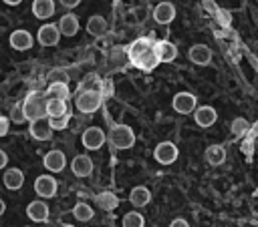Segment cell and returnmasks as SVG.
<instances>
[{
	"mask_svg": "<svg viewBox=\"0 0 258 227\" xmlns=\"http://www.w3.org/2000/svg\"><path fill=\"white\" fill-rule=\"evenodd\" d=\"M20 104H22V112H24L26 121L46 119V96H44V92L32 90V92L26 94V98Z\"/></svg>",
	"mask_w": 258,
	"mask_h": 227,
	"instance_id": "1",
	"label": "cell"
},
{
	"mask_svg": "<svg viewBox=\"0 0 258 227\" xmlns=\"http://www.w3.org/2000/svg\"><path fill=\"white\" fill-rule=\"evenodd\" d=\"M107 141L113 149L125 151V149H131L135 145V133L129 125H115V127H111Z\"/></svg>",
	"mask_w": 258,
	"mask_h": 227,
	"instance_id": "2",
	"label": "cell"
},
{
	"mask_svg": "<svg viewBox=\"0 0 258 227\" xmlns=\"http://www.w3.org/2000/svg\"><path fill=\"white\" fill-rule=\"evenodd\" d=\"M101 102H103V94L97 90H79L75 96V108L85 115L95 112L101 106Z\"/></svg>",
	"mask_w": 258,
	"mask_h": 227,
	"instance_id": "3",
	"label": "cell"
},
{
	"mask_svg": "<svg viewBox=\"0 0 258 227\" xmlns=\"http://www.w3.org/2000/svg\"><path fill=\"white\" fill-rule=\"evenodd\" d=\"M151 50L157 58V62H173L177 56V46L169 40H155L151 42Z\"/></svg>",
	"mask_w": 258,
	"mask_h": 227,
	"instance_id": "4",
	"label": "cell"
},
{
	"mask_svg": "<svg viewBox=\"0 0 258 227\" xmlns=\"http://www.w3.org/2000/svg\"><path fill=\"white\" fill-rule=\"evenodd\" d=\"M171 106H173V110L179 112V115H189V112L196 110V106H198V98H196V94L183 90V92L173 94V98H171Z\"/></svg>",
	"mask_w": 258,
	"mask_h": 227,
	"instance_id": "5",
	"label": "cell"
},
{
	"mask_svg": "<svg viewBox=\"0 0 258 227\" xmlns=\"http://www.w3.org/2000/svg\"><path fill=\"white\" fill-rule=\"evenodd\" d=\"M81 141H83V147H85L87 151H97V149H101V147L105 145L107 135H105L103 129H99V127H89V129H85Z\"/></svg>",
	"mask_w": 258,
	"mask_h": 227,
	"instance_id": "6",
	"label": "cell"
},
{
	"mask_svg": "<svg viewBox=\"0 0 258 227\" xmlns=\"http://www.w3.org/2000/svg\"><path fill=\"white\" fill-rule=\"evenodd\" d=\"M177 155H179V151L171 141H163L153 149V157L159 165H171L177 159Z\"/></svg>",
	"mask_w": 258,
	"mask_h": 227,
	"instance_id": "7",
	"label": "cell"
},
{
	"mask_svg": "<svg viewBox=\"0 0 258 227\" xmlns=\"http://www.w3.org/2000/svg\"><path fill=\"white\" fill-rule=\"evenodd\" d=\"M56 189H58V183L54 177L50 175H38L36 181H34V193L42 199H50L56 195Z\"/></svg>",
	"mask_w": 258,
	"mask_h": 227,
	"instance_id": "8",
	"label": "cell"
},
{
	"mask_svg": "<svg viewBox=\"0 0 258 227\" xmlns=\"http://www.w3.org/2000/svg\"><path fill=\"white\" fill-rule=\"evenodd\" d=\"M36 40L42 46H56L58 40H60V34H58L56 24H50V22L48 24H42L38 28V32H36Z\"/></svg>",
	"mask_w": 258,
	"mask_h": 227,
	"instance_id": "9",
	"label": "cell"
},
{
	"mask_svg": "<svg viewBox=\"0 0 258 227\" xmlns=\"http://www.w3.org/2000/svg\"><path fill=\"white\" fill-rule=\"evenodd\" d=\"M194 121H196L198 127L208 129V127H212V125L218 121V112H216V108L210 106V104L196 106V110H194Z\"/></svg>",
	"mask_w": 258,
	"mask_h": 227,
	"instance_id": "10",
	"label": "cell"
},
{
	"mask_svg": "<svg viewBox=\"0 0 258 227\" xmlns=\"http://www.w3.org/2000/svg\"><path fill=\"white\" fill-rule=\"evenodd\" d=\"M42 165H44V169H48L50 173H60V171L64 169V165H67V157H64L62 151L52 149V151H48V153L42 157Z\"/></svg>",
	"mask_w": 258,
	"mask_h": 227,
	"instance_id": "11",
	"label": "cell"
},
{
	"mask_svg": "<svg viewBox=\"0 0 258 227\" xmlns=\"http://www.w3.org/2000/svg\"><path fill=\"white\" fill-rule=\"evenodd\" d=\"M26 217H28L30 221H36V223L48 221V205H46L42 199L30 201V203L26 205Z\"/></svg>",
	"mask_w": 258,
	"mask_h": 227,
	"instance_id": "12",
	"label": "cell"
},
{
	"mask_svg": "<svg viewBox=\"0 0 258 227\" xmlns=\"http://www.w3.org/2000/svg\"><path fill=\"white\" fill-rule=\"evenodd\" d=\"M71 171L75 173V177H89L93 173V159L89 155H77L73 161H71Z\"/></svg>",
	"mask_w": 258,
	"mask_h": 227,
	"instance_id": "13",
	"label": "cell"
},
{
	"mask_svg": "<svg viewBox=\"0 0 258 227\" xmlns=\"http://www.w3.org/2000/svg\"><path fill=\"white\" fill-rule=\"evenodd\" d=\"M79 26H81V24H79V18H77L73 12L60 16V20H58V24H56L58 34H60V36H67V38L75 36V34L79 32Z\"/></svg>",
	"mask_w": 258,
	"mask_h": 227,
	"instance_id": "14",
	"label": "cell"
},
{
	"mask_svg": "<svg viewBox=\"0 0 258 227\" xmlns=\"http://www.w3.org/2000/svg\"><path fill=\"white\" fill-rule=\"evenodd\" d=\"M32 40H34L32 34L28 30H24V28H18V30L10 32V38H8V42H10V46L14 50H28L32 46Z\"/></svg>",
	"mask_w": 258,
	"mask_h": 227,
	"instance_id": "15",
	"label": "cell"
},
{
	"mask_svg": "<svg viewBox=\"0 0 258 227\" xmlns=\"http://www.w3.org/2000/svg\"><path fill=\"white\" fill-rule=\"evenodd\" d=\"M28 133H30V137L36 139V141H50V139H52V129L48 127V121H46V119L30 121Z\"/></svg>",
	"mask_w": 258,
	"mask_h": 227,
	"instance_id": "16",
	"label": "cell"
},
{
	"mask_svg": "<svg viewBox=\"0 0 258 227\" xmlns=\"http://www.w3.org/2000/svg\"><path fill=\"white\" fill-rule=\"evenodd\" d=\"M187 56H189V60L194 64H200V66H206V64L212 62V50L206 44H194V46H189Z\"/></svg>",
	"mask_w": 258,
	"mask_h": 227,
	"instance_id": "17",
	"label": "cell"
},
{
	"mask_svg": "<svg viewBox=\"0 0 258 227\" xmlns=\"http://www.w3.org/2000/svg\"><path fill=\"white\" fill-rule=\"evenodd\" d=\"M175 18V6L171 2H159L153 8V20L157 24H169Z\"/></svg>",
	"mask_w": 258,
	"mask_h": 227,
	"instance_id": "18",
	"label": "cell"
},
{
	"mask_svg": "<svg viewBox=\"0 0 258 227\" xmlns=\"http://www.w3.org/2000/svg\"><path fill=\"white\" fill-rule=\"evenodd\" d=\"M2 183H4L6 189L18 191V189L24 185V173H22L20 169H16V167L6 169V171H4V177H2Z\"/></svg>",
	"mask_w": 258,
	"mask_h": 227,
	"instance_id": "19",
	"label": "cell"
},
{
	"mask_svg": "<svg viewBox=\"0 0 258 227\" xmlns=\"http://www.w3.org/2000/svg\"><path fill=\"white\" fill-rule=\"evenodd\" d=\"M54 0H32V14L38 20H48L54 14Z\"/></svg>",
	"mask_w": 258,
	"mask_h": 227,
	"instance_id": "20",
	"label": "cell"
},
{
	"mask_svg": "<svg viewBox=\"0 0 258 227\" xmlns=\"http://www.w3.org/2000/svg\"><path fill=\"white\" fill-rule=\"evenodd\" d=\"M139 70H145V72H151L159 62H157V58H155V54H153V50H151V46L145 50V52H141L139 56H135L133 60H131Z\"/></svg>",
	"mask_w": 258,
	"mask_h": 227,
	"instance_id": "21",
	"label": "cell"
},
{
	"mask_svg": "<svg viewBox=\"0 0 258 227\" xmlns=\"http://www.w3.org/2000/svg\"><path fill=\"white\" fill-rule=\"evenodd\" d=\"M129 201H131L133 207H145V205L151 201V191H149L147 187H143V185H137V187L131 189Z\"/></svg>",
	"mask_w": 258,
	"mask_h": 227,
	"instance_id": "22",
	"label": "cell"
},
{
	"mask_svg": "<svg viewBox=\"0 0 258 227\" xmlns=\"http://www.w3.org/2000/svg\"><path fill=\"white\" fill-rule=\"evenodd\" d=\"M87 32L91 36H103L107 32V20L105 16L101 14H93L89 20H87Z\"/></svg>",
	"mask_w": 258,
	"mask_h": 227,
	"instance_id": "23",
	"label": "cell"
},
{
	"mask_svg": "<svg viewBox=\"0 0 258 227\" xmlns=\"http://www.w3.org/2000/svg\"><path fill=\"white\" fill-rule=\"evenodd\" d=\"M204 157H206V161H208L210 165L218 167V165H222V163L226 161V149H224L222 145H210V147L206 149Z\"/></svg>",
	"mask_w": 258,
	"mask_h": 227,
	"instance_id": "24",
	"label": "cell"
},
{
	"mask_svg": "<svg viewBox=\"0 0 258 227\" xmlns=\"http://www.w3.org/2000/svg\"><path fill=\"white\" fill-rule=\"evenodd\" d=\"M95 201H97V205H99L103 211H113V209L119 207V197H117L115 193H111V191L99 193V195L95 197Z\"/></svg>",
	"mask_w": 258,
	"mask_h": 227,
	"instance_id": "25",
	"label": "cell"
},
{
	"mask_svg": "<svg viewBox=\"0 0 258 227\" xmlns=\"http://www.w3.org/2000/svg\"><path fill=\"white\" fill-rule=\"evenodd\" d=\"M69 112L67 100H56V98H46V119L48 117H60Z\"/></svg>",
	"mask_w": 258,
	"mask_h": 227,
	"instance_id": "26",
	"label": "cell"
},
{
	"mask_svg": "<svg viewBox=\"0 0 258 227\" xmlns=\"http://www.w3.org/2000/svg\"><path fill=\"white\" fill-rule=\"evenodd\" d=\"M149 46H151V42H149L147 38H135V40L127 46V50H125V52H127V58L133 60L135 56H139L141 52H145Z\"/></svg>",
	"mask_w": 258,
	"mask_h": 227,
	"instance_id": "27",
	"label": "cell"
},
{
	"mask_svg": "<svg viewBox=\"0 0 258 227\" xmlns=\"http://www.w3.org/2000/svg\"><path fill=\"white\" fill-rule=\"evenodd\" d=\"M44 96H46V98H56V100H69L71 90H69L67 84H48Z\"/></svg>",
	"mask_w": 258,
	"mask_h": 227,
	"instance_id": "28",
	"label": "cell"
},
{
	"mask_svg": "<svg viewBox=\"0 0 258 227\" xmlns=\"http://www.w3.org/2000/svg\"><path fill=\"white\" fill-rule=\"evenodd\" d=\"M73 215H75L77 221H91L93 215H95V211L91 209V205L79 201V203H75V207H73Z\"/></svg>",
	"mask_w": 258,
	"mask_h": 227,
	"instance_id": "29",
	"label": "cell"
},
{
	"mask_svg": "<svg viewBox=\"0 0 258 227\" xmlns=\"http://www.w3.org/2000/svg\"><path fill=\"white\" fill-rule=\"evenodd\" d=\"M123 227H145V219L139 211H129L123 215V221H121Z\"/></svg>",
	"mask_w": 258,
	"mask_h": 227,
	"instance_id": "30",
	"label": "cell"
},
{
	"mask_svg": "<svg viewBox=\"0 0 258 227\" xmlns=\"http://www.w3.org/2000/svg\"><path fill=\"white\" fill-rule=\"evenodd\" d=\"M250 129H252L250 123H248L246 119H242V117H236V119L232 121V125H230V131H232L234 137H244V135H248Z\"/></svg>",
	"mask_w": 258,
	"mask_h": 227,
	"instance_id": "31",
	"label": "cell"
},
{
	"mask_svg": "<svg viewBox=\"0 0 258 227\" xmlns=\"http://www.w3.org/2000/svg\"><path fill=\"white\" fill-rule=\"evenodd\" d=\"M48 84H69V72L64 68H52L46 74Z\"/></svg>",
	"mask_w": 258,
	"mask_h": 227,
	"instance_id": "32",
	"label": "cell"
},
{
	"mask_svg": "<svg viewBox=\"0 0 258 227\" xmlns=\"http://www.w3.org/2000/svg\"><path fill=\"white\" fill-rule=\"evenodd\" d=\"M46 121H48V127L52 129V133L54 131H64L67 125H69V121H71V112L60 115V117H48Z\"/></svg>",
	"mask_w": 258,
	"mask_h": 227,
	"instance_id": "33",
	"label": "cell"
},
{
	"mask_svg": "<svg viewBox=\"0 0 258 227\" xmlns=\"http://www.w3.org/2000/svg\"><path fill=\"white\" fill-rule=\"evenodd\" d=\"M79 90H97V92H101V80H99V76L97 74H89L81 82V88Z\"/></svg>",
	"mask_w": 258,
	"mask_h": 227,
	"instance_id": "34",
	"label": "cell"
},
{
	"mask_svg": "<svg viewBox=\"0 0 258 227\" xmlns=\"http://www.w3.org/2000/svg\"><path fill=\"white\" fill-rule=\"evenodd\" d=\"M8 121H12V123H16V125L26 123V117H24V112H22V104H20V102L14 104V106L10 108V117H8Z\"/></svg>",
	"mask_w": 258,
	"mask_h": 227,
	"instance_id": "35",
	"label": "cell"
},
{
	"mask_svg": "<svg viewBox=\"0 0 258 227\" xmlns=\"http://www.w3.org/2000/svg\"><path fill=\"white\" fill-rule=\"evenodd\" d=\"M8 131H10V121H8V117L0 115V137H6Z\"/></svg>",
	"mask_w": 258,
	"mask_h": 227,
	"instance_id": "36",
	"label": "cell"
},
{
	"mask_svg": "<svg viewBox=\"0 0 258 227\" xmlns=\"http://www.w3.org/2000/svg\"><path fill=\"white\" fill-rule=\"evenodd\" d=\"M169 227H189V223H187L183 217H175V219L169 223Z\"/></svg>",
	"mask_w": 258,
	"mask_h": 227,
	"instance_id": "37",
	"label": "cell"
},
{
	"mask_svg": "<svg viewBox=\"0 0 258 227\" xmlns=\"http://www.w3.org/2000/svg\"><path fill=\"white\" fill-rule=\"evenodd\" d=\"M64 8H77L79 4H81V0H58Z\"/></svg>",
	"mask_w": 258,
	"mask_h": 227,
	"instance_id": "38",
	"label": "cell"
},
{
	"mask_svg": "<svg viewBox=\"0 0 258 227\" xmlns=\"http://www.w3.org/2000/svg\"><path fill=\"white\" fill-rule=\"evenodd\" d=\"M6 165H8V155H6V153L0 149V169H4Z\"/></svg>",
	"mask_w": 258,
	"mask_h": 227,
	"instance_id": "39",
	"label": "cell"
},
{
	"mask_svg": "<svg viewBox=\"0 0 258 227\" xmlns=\"http://www.w3.org/2000/svg\"><path fill=\"white\" fill-rule=\"evenodd\" d=\"M4 4H8V6H16V4H20L22 0H2Z\"/></svg>",
	"mask_w": 258,
	"mask_h": 227,
	"instance_id": "40",
	"label": "cell"
},
{
	"mask_svg": "<svg viewBox=\"0 0 258 227\" xmlns=\"http://www.w3.org/2000/svg\"><path fill=\"white\" fill-rule=\"evenodd\" d=\"M244 151H246L248 155L252 153V143H250V141H248V143H244Z\"/></svg>",
	"mask_w": 258,
	"mask_h": 227,
	"instance_id": "41",
	"label": "cell"
},
{
	"mask_svg": "<svg viewBox=\"0 0 258 227\" xmlns=\"http://www.w3.org/2000/svg\"><path fill=\"white\" fill-rule=\"evenodd\" d=\"M4 211H6V203L0 199V215H4Z\"/></svg>",
	"mask_w": 258,
	"mask_h": 227,
	"instance_id": "42",
	"label": "cell"
},
{
	"mask_svg": "<svg viewBox=\"0 0 258 227\" xmlns=\"http://www.w3.org/2000/svg\"><path fill=\"white\" fill-rule=\"evenodd\" d=\"M24 227H30V225H24Z\"/></svg>",
	"mask_w": 258,
	"mask_h": 227,
	"instance_id": "43",
	"label": "cell"
}]
</instances>
